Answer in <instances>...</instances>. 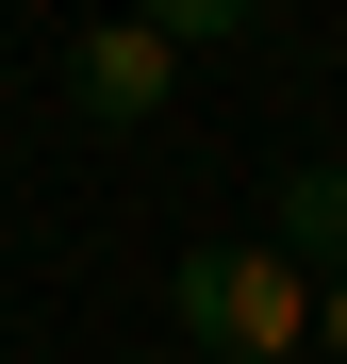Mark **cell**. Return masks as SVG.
<instances>
[{
	"label": "cell",
	"mask_w": 347,
	"mask_h": 364,
	"mask_svg": "<svg viewBox=\"0 0 347 364\" xmlns=\"http://www.w3.org/2000/svg\"><path fill=\"white\" fill-rule=\"evenodd\" d=\"M165 83H182V50H165L149 17H99V33L67 50V100L99 116V133H149V116H165Z\"/></svg>",
	"instance_id": "obj_2"
},
{
	"label": "cell",
	"mask_w": 347,
	"mask_h": 364,
	"mask_svg": "<svg viewBox=\"0 0 347 364\" xmlns=\"http://www.w3.org/2000/svg\"><path fill=\"white\" fill-rule=\"evenodd\" d=\"M314 364H347V282H314Z\"/></svg>",
	"instance_id": "obj_5"
},
{
	"label": "cell",
	"mask_w": 347,
	"mask_h": 364,
	"mask_svg": "<svg viewBox=\"0 0 347 364\" xmlns=\"http://www.w3.org/2000/svg\"><path fill=\"white\" fill-rule=\"evenodd\" d=\"M281 265H298V282H347V166H298V182H281Z\"/></svg>",
	"instance_id": "obj_3"
},
{
	"label": "cell",
	"mask_w": 347,
	"mask_h": 364,
	"mask_svg": "<svg viewBox=\"0 0 347 364\" xmlns=\"http://www.w3.org/2000/svg\"><path fill=\"white\" fill-rule=\"evenodd\" d=\"M165 315H182L199 364H314V282L281 265V249H182Z\"/></svg>",
	"instance_id": "obj_1"
},
{
	"label": "cell",
	"mask_w": 347,
	"mask_h": 364,
	"mask_svg": "<svg viewBox=\"0 0 347 364\" xmlns=\"http://www.w3.org/2000/svg\"><path fill=\"white\" fill-rule=\"evenodd\" d=\"M149 33H165V50H231V33H248V0H165Z\"/></svg>",
	"instance_id": "obj_4"
}]
</instances>
